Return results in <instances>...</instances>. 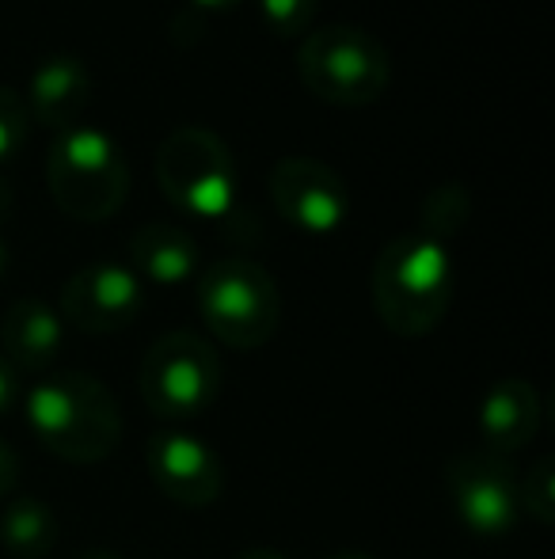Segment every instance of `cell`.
Instances as JSON below:
<instances>
[{
  "instance_id": "obj_1",
  "label": "cell",
  "mask_w": 555,
  "mask_h": 559,
  "mask_svg": "<svg viewBox=\"0 0 555 559\" xmlns=\"http://www.w3.org/2000/svg\"><path fill=\"white\" fill-rule=\"evenodd\" d=\"M35 438L69 464H99L122 442V407L104 381L84 369L46 373L23 392Z\"/></svg>"
},
{
  "instance_id": "obj_2",
  "label": "cell",
  "mask_w": 555,
  "mask_h": 559,
  "mask_svg": "<svg viewBox=\"0 0 555 559\" xmlns=\"http://www.w3.org/2000/svg\"><path fill=\"white\" fill-rule=\"evenodd\" d=\"M457 289L449 243L426 233H403L381 248L370 274V297L393 335L422 338L445 320Z\"/></svg>"
},
{
  "instance_id": "obj_3",
  "label": "cell",
  "mask_w": 555,
  "mask_h": 559,
  "mask_svg": "<svg viewBox=\"0 0 555 559\" xmlns=\"http://www.w3.org/2000/svg\"><path fill=\"white\" fill-rule=\"evenodd\" d=\"M297 76L331 107H370L388 92L393 58L373 31L358 23H324L301 38Z\"/></svg>"
},
{
  "instance_id": "obj_4",
  "label": "cell",
  "mask_w": 555,
  "mask_h": 559,
  "mask_svg": "<svg viewBox=\"0 0 555 559\" xmlns=\"http://www.w3.org/2000/svg\"><path fill=\"white\" fill-rule=\"evenodd\" d=\"M46 183L61 214L76 222H107L130 194V164L111 133L76 122L53 138Z\"/></svg>"
},
{
  "instance_id": "obj_5",
  "label": "cell",
  "mask_w": 555,
  "mask_h": 559,
  "mask_svg": "<svg viewBox=\"0 0 555 559\" xmlns=\"http://www.w3.org/2000/svg\"><path fill=\"white\" fill-rule=\"evenodd\" d=\"M153 171L164 199L198 222H225L237 210V160L229 141L206 126L171 130L156 145Z\"/></svg>"
},
{
  "instance_id": "obj_6",
  "label": "cell",
  "mask_w": 555,
  "mask_h": 559,
  "mask_svg": "<svg viewBox=\"0 0 555 559\" xmlns=\"http://www.w3.org/2000/svg\"><path fill=\"white\" fill-rule=\"evenodd\" d=\"M198 312L209 335L232 350L270 343L281 324V294L267 266L255 259H221L198 278Z\"/></svg>"
},
{
  "instance_id": "obj_7",
  "label": "cell",
  "mask_w": 555,
  "mask_h": 559,
  "mask_svg": "<svg viewBox=\"0 0 555 559\" xmlns=\"http://www.w3.org/2000/svg\"><path fill=\"white\" fill-rule=\"evenodd\" d=\"M221 358L214 343L194 332L160 335L141 358V400L160 419H194L214 407L221 396Z\"/></svg>"
},
{
  "instance_id": "obj_8",
  "label": "cell",
  "mask_w": 555,
  "mask_h": 559,
  "mask_svg": "<svg viewBox=\"0 0 555 559\" xmlns=\"http://www.w3.org/2000/svg\"><path fill=\"white\" fill-rule=\"evenodd\" d=\"M445 491L457 522L475 537H506L521 518L518 476L506 456L487 449L453 456L445 464Z\"/></svg>"
},
{
  "instance_id": "obj_9",
  "label": "cell",
  "mask_w": 555,
  "mask_h": 559,
  "mask_svg": "<svg viewBox=\"0 0 555 559\" xmlns=\"http://www.w3.org/2000/svg\"><path fill=\"white\" fill-rule=\"evenodd\" d=\"M270 202L297 233L331 236L347 225L350 191L347 179L324 160L312 156H286L270 168L267 179Z\"/></svg>"
},
{
  "instance_id": "obj_10",
  "label": "cell",
  "mask_w": 555,
  "mask_h": 559,
  "mask_svg": "<svg viewBox=\"0 0 555 559\" xmlns=\"http://www.w3.org/2000/svg\"><path fill=\"white\" fill-rule=\"evenodd\" d=\"M145 309V282L130 271V263H88L61 286V320L88 335H114L130 328Z\"/></svg>"
},
{
  "instance_id": "obj_11",
  "label": "cell",
  "mask_w": 555,
  "mask_h": 559,
  "mask_svg": "<svg viewBox=\"0 0 555 559\" xmlns=\"http://www.w3.org/2000/svg\"><path fill=\"white\" fill-rule=\"evenodd\" d=\"M145 464L156 491L176 507H214L225 491V464L198 435L171 427L148 438Z\"/></svg>"
},
{
  "instance_id": "obj_12",
  "label": "cell",
  "mask_w": 555,
  "mask_h": 559,
  "mask_svg": "<svg viewBox=\"0 0 555 559\" xmlns=\"http://www.w3.org/2000/svg\"><path fill=\"white\" fill-rule=\"evenodd\" d=\"M92 99V76L81 58L73 53H50L35 66L27 84V115L38 118L50 130H69L81 122Z\"/></svg>"
},
{
  "instance_id": "obj_13",
  "label": "cell",
  "mask_w": 555,
  "mask_h": 559,
  "mask_svg": "<svg viewBox=\"0 0 555 559\" xmlns=\"http://www.w3.org/2000/svg\"><path fill=\"white\" fill-rule=\"evenodd\" d=\"M480 438L495 456H510L526 449L541 427V396L526 377H506L480 404Z\"/></svg>"
},
{
  "instance_id": "obj_14",
  "label": "cell",
  "mask_w": 555,
  "mask_h": 559,
  "mask_svg": "<svg viewBox=\"0 0 555 559\" xmlns=\"http://www.w3.org/2000/svg\"><path fill=\"white\" fill-rule=\"evenodd\" d=\"M61 338H65V320L53 305L38 301V297H20L0 320V343H4V358L12 361L15 373H46L53 358L61 354Z\"/></svg>"
},
{
  "instance_id": "obj_15",
  "label": "cell",
  "mask_w": 555,
  "mask_h": 559,
  "mask_svg": "<svg viewBox=\"0 0 555 559\" xmlns=\"http://www.w3.org/2000/svg\"><path fill=\"white\" fill-rule=\"evenodd\" d=\"M130 271L153 286H183L198 271V240L168 222L141 225L130 236Z\"/></svg>"
},
{
  "instance_id": "obj_16",
  "label": "cell",
  "mask_w": 555,
  "mask_h": 559,
  "mask_svg": "<svg viewBox=\"0 0 555 559\" xmlns=\"http://www.w3.org/2000/svg\"><path fill=\"white\" fill-rule=\"evenodd\" d=\"M58 545V518L43 499L15 495L0 510V548L12 559H46Z\"/></svg>"
},
{
  "instance_id": "obj_17",
  "label": "cell",
  "mask_w": 555,
  "mask_h": 559,
  "mask_svg": "<svg viewBox=\"0 0 555 559\" xmlns=\"http://www.w3.org/2000/svg\"><path fill=\"white\" fill-rule=\"evenodd\" d=\"M468 214H472V199H468V187L460 183H442L426 194L422 202V228L419 233L434 236V240L449 243L460 228L468 225Z\"/></svg>"
},
{
  "instance_id": "obj_18",
  "label": "cell",
  "mask_w": 555,
  "mask_h": 559,
  "mask_svg": "<svg viewBox=\"0 0 555 559\" xmlns=\"http://www.w3.org/2000/svg\"><path fill=\"white\" fill-rule=\"evenodd\" d=\"M518 499H521V510H526L536 525H555V468H552V456L533 461V468L518 479Z\"/></svg>"
},
{
  "instance_id": "obj_19",
  "label": "cell",
  "mask_w": 555,
  "mask_h": 559,
  "mask_svg": "<svg viewBox=\"0 0 555 559\" xmlns=\"http://www.w3.org/2000/svg\"><path fill=\"white\" fill-rule=\"evenodd\" d=\"M319 0H260V15L275 35L293 38V35H309L312 20H316Z\"/></svg>"
},
{
  "instance_id": "obj_20",
  "label": "cell",
  "mask_w": 555,
  "mask_h": 559,
  "mask_svg": "<svg viewBox=\"0 0 555 559\" xmlns=\"http://www.w3.org/2000/svg\"><path fill=\"white\" fill-rule=\"evenodd\" d=\"M27 130H31V115L23 96L15 88L0 84V164H8L20 153L23 141H27Z\"/></svg>"
},
{
  "instance_id": "obj_21",
  "label": "cell",
  "mask_w": 555,
  "mask_h": 559,
  "mask_svg": "<svg viewBox=\"0 0 555 559\" xmlns=\"http://www.w3.org/2000/svg\"><path fill=\"white\" fill-rule=\"evenodd\" d=\"M20 404V373L12 369V361L0 354V415H8Z\"/></svg>"
},
{
  "instance_id": "obj_22",
  "label": "cell",
  "mask_w": 555,
  "mask_h": 559,
  "mask_svg": "<svg viewBox=\"0 0 555 559\" xmlns=\"http://www.w3.org/2000/svg\"><path fill=\"white\" fill-rule=\"evenodd\" d=\"M15 484H20V456L8 442H0V499H8Z\"/></svg>"
},
{
  "instance_id": "obj_23",
  "label": "cell",
  "mask_w": 555,
  "mask_h": 559,
  "mask_svg": "<svg viewBox=\"0 0 555 559\" xmlns=\"http://www.w3.org/2000/svg\"><path fill=\"white\" fill-rule=\"evenodd\" d=\"M232 559H286L281 552H275V548H248V552L232 556Z\"/></svg>"
},
{
  "instance_id": "obj_24",
  "label": "cell",
  "mask_w": 555,
  "mask_h": 559,
  "mask_svg": "<svg viewBox=\"0 0 555 559\" xmlns=\"http://www.w3.org/2000/svg\"><path fill=\"white\" fill-rule=\"evenodd\" d=\"M76 559H122V556L111 552V548H88V552H81Z\"/></svg>"
},
{
  "instance_id": "obj_25",
  "label": "cell",
  "mask_w": 555,
  "mask_h": 559,
  "mask_svg": "<svg viewBox=\"0 0 555 559\" xmlns=\"http://www.w3.org/2000/svg\"><path fill=\"white\" fill-rule=\"evenodd\" d=\"M191 4H198V8H232V4H240V0H191Z\"/></svg>"
},
{
  "instance_id": "obj_26",
  "label": "cell",
  "mask_w": 555,
  "mask_h": 559,
  "mask_svg": "<svg viewBox=\"0 0 555 559\" xmlns=\"http://www.w3.org/2000/svg\"><path fill=\"white\" fill-rule=\"evenodd\" d=\"M327 559H373V556H365V552H335V556H327Z\"/></svg>"
},
{
  "instance_id": "obj_27",
  "label": "cell",
  "mask_w": 555,
  "mask_h": 559,
  "mask_svg": "<svg viewBox=\"0 0 555 559\" xmlns=\"http://www.w3.org/2000/svg\"><path fill=\"white\" fill-rule=\"evenodd\" d=\"M4 271H8V248H4V240H0V278H4Z\"/></svg>"
}]
</instances>
